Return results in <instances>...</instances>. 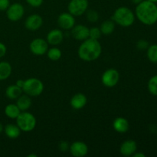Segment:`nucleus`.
I'll return each instance as SVG.
<instances>
[{
    "label": "nucleus",
    "instance_id": "f257e3e1",
    "mask_svg": "<svg viewBox=\"0 0 157 157\" xmlns=\"http://www.w3.org/2000/svg\"><path fill=\"white\" fill-rule=\"evenodd\" d=\"M135 14L138 20L146 25H153L157 22V6L148 0L136 5Z\"/></svg>",
    "mask_w": 157,
    "mask_h": 157
},
{
    "label": "nucleus",
    "instance_id": "f03ea898",
    "mask_svg": "<svg viewBox=\"0 0 157 157\" xmlns=\"http://www.w3.org/2000/svg\"><path fill=\"white\" fill-rule=\"evenodd\" d=\"M102 47L98 40L88 38L83 41L78 48V56L82 61L90 62L96 61L101 56Z\"/></svg>",
    "mask_w": 157,
    "mask_h": 157
},
{
    "label": "nucleus",
    "instance_id": "7ed1b4c3",
    "mask_svg": "<svg viewBox=\"0 0 157 157\" xmlns=\"http://www.w3.org/2000/svg\"><path fill=\"white\" fill-rule=\"evenodd\" d=\"M112 20L122 27H130L134 23L135 15L131 9L122 6L114 11L112 15Z\"/></svg>",
    "mask_w": 157,
    "mask_h": 157
},
{
    "label": "nucleus",
    "instance_id": "20e7f679",
    "mask_svg": "<svg viewBox=\"0 0 157 157\" xmlns=\"http://www.w3.org/2000/svg\"><path fill=\"white\" fill-rule=\"evenodd\" d=\"M22 90L30 97H38L44 90V84L38 78H30L25 81Z\"/></svg>",
    "mask_w": 157,
    "mask_h": 157
},
{
    "label": "nucleus",
    "instance_id": "39448f33",
    "mask_svg": "<svg viewBox=\"0 0 157 157\" xmlns=\"http://www.w3.org/2000/svg\"><path fill=\"white\" fill-rule=\"evenodd\" d=\"M15 120H16L17 126L23 132L32 131L36 127V118L29 112H21Z\"/></svg>",
    "mask_w": 157,
    "mask_h": 157
},
{
    "label": "nucleus",
    "instance_id": "423d86ee",
    "mask_svg": "<svg viewBox=\"0 0 157 157\" xmlns=\"http://www.w3.org/2000/svg\"><path fill=\"white\" fill-rule=\"evenodd\" d=\"M88 9L87 0H71L67 6L68 12L74 16H81Z\"/></svg>",
    "mask_w": 157,
    "mask_h": 157
},
{
    "label": "nucleus",
    "instance_id": "0eeeda50",
    "mask_svg": "<svg viewBox=\"0 0 157 157\" xmlns=\"http://www.w3.org/2000/svg\"><path fill=\"white\" fill-rule=\"evenodd\" d=\"M119 72L114 68L107 69L103 73L101 76V82L107 87H115L119 82Z\"/></svg>",
    "mask_w": 157,
    "mask_h": 157
},
{
    "label": "nucleus",
    "instance_id": "6e6552de",
    "mask_svg": "<svg viewBox=\"0 0 157 157\" xmlns=\"http://www.w3.org/2000/svg\"><path fill=\"white\" fill-rule=\"evenodd\" d=\"M29 48L33 55L41 56L47 53L48 50V43L42 38H35L31 41Z\"/></svg>",
    "mask_w": 157,
    "mask_h": 157
},
{
    "label": "nucleus",
    "instance_id": "1a4fd4ad",
    "mask_svg": "<svg viewBox=\"0 0 157 157\" xmlns=\"http://www.w3.org/2000/svg\"><path fill=\"white\" fill-rule=\"evenodd\" d=\"M25 14L24 6L20 3H14L10 5L6 9L7 18L12 21H19Z\"/></svg>",
    "mask_w": 157,
    "mask_h": 157
},
{
    "label": "nucleus",
    "instance_id": "9d476101",
    "mask_svg": "<svg viewBox=\"0 0 157 157\" xmlns=\"http://www.w3.org/2000/svg\"><path fill=\"white\" fill-rule=\"evenodd\" d=\"M58 25L64 30H71L75 25V18L70 12H63L58 18Z\"/></svg>",
    "mask_w": 157,
    "mask_h": 157
},
{
    "label": "nucleus",
    "instance_id": "9b49d317",
    "mask_svg": "<svg viewBox=\"0 0 157 157\" xmlns=\"http://www.w3.org/2000/svg\"><path fill=\"white\" fill-rule=\"evenodd\" d=\"M70 153L75 157L85 156L88 153V147L82 141H75L69 147Z\"/></svg>",
    "mask_w": 157,
    "mask_h": 157
},
{
    "label": "nucleus",
    "instance_id": "f8f14e48",
    "mask_svg": "<svg viewBox=\"0 0 157 157\" xmlns=\"http://www.w3.org/2000/svg\"><path fill=\"white\" fill-rule=\"evenodd\" d=\"M43 25V18L38 14H32L26 18L25 26L29 31H37Z\"/></svg>",
    "mask_w": 157,
    "mask_h": 157
},
{
    "label": "nucleus",
    "instance_id": "ddd939ff",
    "mask_svg": "<svg viewBox=\"0 0 157 157\" xmlns=\"http://www.w3.org/2000/svg\"><path fill=\"white\" fill-rule=\"evenodd\" d=\"M71 35L75 40L84 41L89 38V28L84 25H75L71 29Z\"/></svg>",
    "mask_w": 157,
    "mask_h": 157
},
{
    "label": "nucleus",
    "instance_id": "4468645a",
    "mask_svg": "<svg viewBox=\"0 0 157 157\" xmlns=\"http://www.w3.org/2000/svg\"><path fill=\"white\" fill-rule=\"evenodd\" d=\"M137 150V144L133 140H127L123 142L120 147V153L124 156H131Z\"/></svg>",
    "mask_w": 157,
    "mask_h": 157
},
{
    "label": "nucleus",
    "instance_id": "2eb2a0df",
    "mask_svg": "<svg viewBox=\"0 0 157 157\" xmlns=\"http://www.w3.org/2000/svg\"><path fill=\"white\" fill-rule=\"evenodd\" d=\"M64 39V35L62 31L60 29H53L48 33L46 41L52 45H58L62 42Z\"/></svg>",
    "mask_w": 157,
    "mask_h": 157
},
{
    "label": "nucleus",
    "instance_id": "dca6fc26",
    "mask_svg": "<svg viewBox=\"0 0 157 157\" xmlns=\"http://www.w3.org/2000/svg\"><path fill=\"white\" fill-rule=\"evenodd\" d=\"M87 102V97L84 94L78 93L72 97L70 101V104L75 110H81L85 107Z\"/></svg>",
    "mask_w": 157,
    "mask_h": 157
},
{
    "label": "nucleus",
    "instance_id": "f3484780",
    "mask_svg": "<svg viewBox=\"0 0 157 157\" xmlns=\"http://www.w3.org/2000/svg\"><path fill=\"white\" fill-rule=\"evenodd\" d=\"M113 127L117 133H125L128 131L130 124L128 121L124 117H117L113 121Z\"/></svg>",
    "mask_w": 157,
    "mask_h": 157
},
{
    "label": "nucleus",
    "instance_id": "a211bd4d",
    "mask_svg": "<svg viewBox=\"0 0 157 157\" xmlns=\"http://www.w3.org/2000/svg\"><path fill=\"white\" fill-rule=\"evenodd\" d=\"M16 105L18 106V108L21 111H26L29 110L32 106V99L31 97L27 94H21L17 98Z\"/></svg>",
    "mask_w": 157,
    "mask_h": 157
},
{
    "label": "nucleus",
    "instance_id": "6ab92c4d",
    "mask_svg": "<svg viewBox=\"0 0 157 157\" xmlns=\"http://www.w3.org/2000/svg\"><path fill=\"white\" fill-rule=\"evenodd\" d=\"M5 133L7 136V137H9V139L12 140H15L17 139L18 136H20L21 134V130H20L19 127L17 126V124H7V125L5 127Z\"/></svg>",
    "mask_w": 157,
    "mask_h": 157
},
{
    "label": "nucleus",
    "instance_id": "aec40b11",
    "mask_svg": "<svg viewBox=\"0 0 157 157\" xmlns=\"http://www.w3.org/2000/svg\"><path fill=\"white\" fill-rule=\"evenodd\" d=\"M22 89L21 87H18L16 84L10 85L6 88V95L9 99L16 100L20 95L22 94Z\"/></svg>",
    "mask_w": 157,
    "mask_h": 157
},
{
    "label": "nucleus",
    "instance_id": "412c9836",
    "mask_svg": "<svg viewBox=\"0 0 157 157\" xmlns=\"http://www.w3.org/2000/svg\"><path fill=\"white\" fill-rule=\"evenodd\" d=\"M12 66L7 61L0 62V81H5L10 77L12 74Z\"/></svg>",
    "mask_w": 157,
    "mask_h": 157
},
{
    "label": "nucleus",
    "instance_id": "4be33fe9",
    "mask_svg": "<svg viewBox=\"0 0 157 157\" xmlns=\"http://www.w3.org/2000/svg\"><path fill=\"white\" fill-rule=\"evenodd\" d=\"M5 114L6 117H8L10 119H16L18 117V115L21 113V110L18 108L16 104H8L6 107H5Z\"/></svg>",
    "mask_w": 157,
    "mask_h": 157
},
{
    "label": "nucleus",
    "instance_id": "5701e85b",
    "mask_svg": "<svg viewBox=\"0 0 157 157\" xmlns=\"http://www.w3.org/2000/svg\"><path fill=\"white\" fill-rule=\"evenodd\" d=\"M100 29L104 35H110L114 32L115 30V22L113 20H106L100 26Z\"/></svg>",
    "mask_w": 157,
    "mask_h": 157
},
{
    "label": "nucleus",
    "instance_id": "b1692460",
    "mask_svg": "<svg viewBox=\"0 0 157 157\" xmlns=\"http://www.w3.org/2000/svg\"><path fill=\"white\" fill-rule=\"evenodd\" d=\"M147 58L149 61L154 64H157V44H152L147 48Z\"/></svg>",
    "mask_w": 157,
    "mask_h": 157
},
{
    "label": "nucleus",
    "instance_id": "393cba45",
    "mask_svg": "<svg viewBox=\"0 0 157 157\" xmlns=\"http://www.w3.org/2000/svg\"><path fill=\"white\" fill-rule=\"evenodd\" d=\"M46 54L48 55V57L49 59L53 61H58L61 58V55H62L61 51L59 48L55 47L48 49Z\"/></svg>",
    "mask_w": 157,
    "mask_h": 157
},
{
    "label": "nucleus",
    "instance_id": "a878e982",
    "mask_svg": "<svg viewBox=\"0 0 157 157\" xmlns=\"http://www.w3.org/2000/svg\"><path fill=\"white\" fill-rule=\"evenodd\" d=\"M147 87H148V90L152 95L157 96V75L150 78Z\"/></svg>",
    "mask_w": 157,
    "mask_h": 157
},
{
    "label": "nucleus",
    "instance_id": "bb28decb",
    "mask_svg": "<svg viewBox=\"0 0 157 157\" xmlns=\"http://www.w3.org/2000/svg\"><path fill=\"white\" fill-rule=\"evenodd\" d=\"M86 17H87V19L90 22L94 23L97 22L98 21V19H99V14H98V12L94 10V9H90V10H88L87 12Z\"/></svg>",
    "mask_w": 157,
    "mask_h": 157
},
{
    "label": "nucleus",
    "instance_id": "cd10ccee",
    "mask_svg": "<svg viewBox=\"0 0 157 157\" xmlns=\"http://www.w3.org/2000/svg\"><path fill=\"white\" fill-rule=\"evenodd\" d=\"M101 35H102V33H101L100 28L92 27L89 29V38H91V39L98 40L101 38Z\"/></svg>",
    "mask_w": 157,
    "mask_h": 157
},
{
    "label": "nucleus",
    "instance_id": "c85d7f7f",
    "mask_svg": "<svg viewBox=\"0 0 157 157\" xmlns=\"http://www.w3.org/2000/svg\"><path fill=\"white\" fill-rule=\"evenodd\" d=\"M150 46L148 41H146V40H140L136 43V47L140 50H146V49L148 48V47Z\"/></svg>",
    "mask_w": 157,
    "mask_h": 157
},
{
    "label": "nucleus",
    "instance_id": "c756f323",
    "mask_svg": "<svg viewBox=\"0 0 157 157\" xmlns=\"http://www.w3.org/2000/svg\"><path fill=\"white\" fill-rule=\"evenodd\" d=\"M25 1L27 2V3L29 6L37 8L39 7V6H41L42 5L44 0H25Z\"/></svg>",
    "mask_w": 157,
    "mask_h": 157
},
{
    "label": "nucleus",
    "instance_id": "7c9ffc66",
    "mask_svg": "<svg viewBox=\"0 0 157 157\" xmlns=\"http://www.w3.org/2000/svg\"><path fill=\"white\" fill-rule=\"evenodd\" d=\"M10 6L9 0H0V11H6V9Z\"/></svg>",
    "mask_w": 157,
    "mask_h": 157
},
{
    "label": "nucleus",
    "instance_id": "2f4dec72",
    "mask_svg": "<svg viewBox=\"0 0 157 157\" xmlns=\"http://www.w3.org/2000/svg\"><path fill=\"white\" fill-rule=\"evenodd\" d=\"M69 147H70V145L66 141H61L59 144V150L61 152H66L67 150H69Z\"/></svg>",
    "mask_w": 157,
    "mask_h": 157
},
{
    "label": "nucleus",
    "instance_id": "473e14b6",
    "mask_svg": "<svg viewBox=\"0 0 157 157\" xmlns=\"http://www.w3.org/2000/svg\"><path fill=\"white\" fill-rule=\"evenodd\" d=\"M6 52H7L6 46L3 43L0 42V58H2V57H4L6 55Z\"/></svg>",
    "mask_w": 157,
    "mask_h": 157
},
{
    "label": "nucleus",
    "instance_id": "72a5a7b5",
    "mask_svg": "<svg viewBox=\"0 0 157 157\" xmlns=\"http://www.w3.org/2000/svg\"><path fill=\"white\" fill-rule=\"evenodd\" d=\"M24 83H25V81H23V80H21V79H19V80H18V81H16L15 84H16L18 87H21V88L22 89L23 85H24Z\"/></svg>",
    "mask_w": 157,
    "mask_h": 157
},
{
    "label": "nucleus",
    "instance_id": "f704fd0d",
    "mask_svg": "<svg viewBox=\"0 0 157 157\" xmlns=\"http://www.w3.org/2000/svg\"><path fill=\"white\" fill-rule=\"evenodd\" d=\"M133 157H145L146 156V155L144 154V153H140V152H135L134 153H133Z\"/></svg>",
    "mask_w": 157,
    "mask_h": 157
},
{
    "label": "nucleus",
    "instance_id": "c9c22d12",
    "mask_svg": "<svg viewBox=\"0 0 157 157\" xmlns=\"http://www.w3.org/2000/svg\"><path fill=\"white\" fill-rule=\"evenodd\" d=\"M130 1H131L133 3V4L138 5V4H139V3H140L141 2L144 1V0H130Z\"/></svg>",
    "mask_w": 157,
    "mask_h": 157
},
{
    "label": "nucleus",
    "instance_id": "e433bc0d",
    "mask_svg": "<svg viewBox=\"0 0 157 157\" xmlns=\"http://www.w3.org/2000/svg\"><path fill=\"white\" fill-rule=\"evenodd\" d=\"M3 130H4V127H3V125L2 124V123H0V134L2 133Z\"/></svg>",
    "mask_w": 157,
    "mask_h": 157
},
{
    "label": "nucleus",
    "instance_id": "4c0bfd02",
    "mask_svg": "<svg viewBox=\"0 0 157 157\" xmlns=\"http://www.w3.org/2000/svg\"><path fill=\"white\" fill-rule=\"evenodd\" d=\"M37 155L36 154H29L28 157H36Z\"/></svg>",
    "mask_w": 157,
    "mask_h": 157
},
{
    "label": "nucleus",
    "instance_id": "58836bf2",
    "mask_svg": "<svg viewBox=\"0 0 157 157\" xmlns=\"http://www.w3.org/2000/svg\"><path fill=\"white\" fill-rule=\"evenodd\" d=\"M148 1H150V2H154V3L157 2V0H148Z\"/></svg>",
    "mask_w": 157,
    "mask_h": 157
}]
</instances>
